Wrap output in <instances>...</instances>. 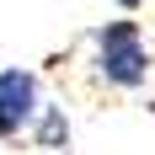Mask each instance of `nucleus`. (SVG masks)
<instances>
[{"instance_id": "nucleus-1", "label": "nucleus", "mask_w": 155, "mask_h": 155, "mask_svg": "<svg viewBox=\"0 0 155 155\" xmlns=\"http://www.w3.org/2000/svg\"><path fill=\"white\" fill-rule=\"evenodd\" d=\"M91 48H96V75L107 80L112 91H139L150 80V43H144L139 21L118 16L107 27H96Z\"/></svg>"}, {"instance_id": "nucleus-2", "label": "nucleus", "mask_w": 155, "mask_h": 155, "mask_svg": "<svg viewBox=\"0 0 155 155\" xmlns=\"http://www.w3.org/2000/svg\"><path fill=\"white\" fill-rule=\"evenodd\" d=\"M38 112H43V102H38V75L21 70V64L0 70V139L16 144L21 134H32Z\"/></svg>"}, {"instance_id": "nucleus-3", "label": "nucleus", "mask_w": 155, "mask_h": 155, "mask_svg": "<svg viewBox=\"0 0 155 155\" xmlns=\"http://www.w3.org/2000/svg\"><path fill=\"white\" fill-rule=\"evenodd\" d=\"M27 139L38 144L43 155H64V150H70V118H64V107L43 102V112H38V123H32Z\"/></svg>"}, {"instance_id": "nucleus-4", "label": "nucleus", "mask_w": 155, "mask_h": 155, "mask_svg": "<svg viewBox=\"0 0 155 155\" xmlns=\"http://www.w3.org/2000/svg\"><path fill=\"white\" fill-rule=\"evenodd\" d=\"M118 5H123V11H139V5H144V0H118Z\"/></svg>"}]
</instances>
